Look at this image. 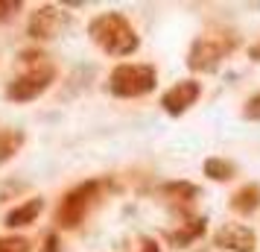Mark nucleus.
<instances>
[{
    "mask_svg": "<svg viewBox=\"0 0 260 252\" xmlns=\"http://www.w3.org/2000/svg\"><path fill=\"white\" fill-rule=\"evenodd\" d=\"M251 59H260V44L257 47H251Z\"/></svg>",
    "mask_w": 260,
    "mask_h": 252,
    "instance_id": "obj_18",
    "label": "nucleus"
},
{
    "mask_svg": "<svg viewBox=\"0 0 260 252\" xmlns=\"http://www.w3.org/2000/svg\"><path fill=\"white\" fill-rule=\"evenodd\" d=\"M91 38L111 56H129L138 47V36L129 26V21L114 12L100 15L96 21H91Z\"/></svg>",
    "mask_w": 260,
    "mask_h": 252,
    "instance_id": "obj_1",
    "label": "nucleus"
},
{
    "mask_svg": "<svg viewBox=\"0 0 260 252\" xmlns=\"http://www.w3.org/2000/svg\"><path fill=\"white\" fill-rule=\"evenodd\" d=\"M61 24H64V15H61L59 9H53V6H44V9H38V12L32 15V21H29V36L53 38L61 30Z\"/></svg>",
    "mask_w": 260,
    "mask_h": 252,
    "instance_id": "obj_6",
    "label": "nucleus"
},
{
    "mask_svg": "<svg viewBox=\"0 0 260 252\" xmlns=\"http://www.w3.org/2000/svg\"><path fill=\"white\" fill-rule=\"evenodd\" d=\"M246 118H260V97H254L246 108Z\"/></svg>",
    "mask_w": 260,
    "mask_h": 252,
    "instance_id": "obj_17",
    "label": "nucleus"
},
{
    "mask_svg": "<svg viewBox=\"0 0 260 252\" xmlns=\"http://www.w3.org/2000/svg\"><path fill=\"white\" fill-rule=\"evenodd\" d=\"M155 88V71L146 65H120L111 73V91L117 97H141Z\"/></svg>",
    "mask_w": 260,
    "mask_h": 252,
    "instance_id": "obj_2",
    "label": "nucleus"
},
{
    "mask_svg": "<svg viewBox=\"0 0 260 252\" xmlns=\"http://www.w3.org/2000/svg\"><path fill=\"white\" fill-rule=\"evenodd\" d=\"M94 191H96V185L85 182V185H79L76 191L68 193V197L61 200V205H59V214H56L59 226H64V229L79 226L85 211H88V205H91V200H94Z\"/></svg>",
    "mask_w": 260,
    "mask_h": 252,
    "instance_id": "obj_4",
    "label": "nucleus"
},
{
    "mask_svg": "<svg viewBox=\"0 0 260 252\" xmlns=\"http://www.w3.org/2000/svg\"><path fill=\"white\" fill-rule=\"evenodd\" d=\"M38 214H41V200H29L26 205L15 208L12 214L6 217V223H9V226H26V223H32Z\"/></svg>",
    "mask_w": 260,
    "mask_h": 252,
    "instance_id": "obj_10",
    "label": "nucleus"
},
{
    "mask_svg": "<svg viewBox=\"0 0 260 252\" xmlns=\"http://www.w3.org/2000/svg\"><path fill=\"white\" fill-rule=\"evenodd\" d=\"M18 9H21L18 0H0V21H6V18H9L12 12H18Z\"/></svg>",
    "mask_w": 260,
    "mask_h": 252,
    "instance_id": "obj_15",
    "label": "nucleus"
},
{
    "mask_svg": "<svg viewBox=\"0 0 260 252\" xmlns=\"http://www.w3.org/2000/svg\"><path fill=\"white\" fill-rule=\"evenodd\" d=\"M21 141H24V135H21V132L3 129V132H0V161H6V158L12 156L15 150L21 147Z\"/></svg>",
    "mask_w": 260,
    "mask_h": 252,
    "instance_id": "obj_11",
    "label": "nucleus"
},
{
    "mask_svg": "<svg viewBox=\"0 0 260 252\" xmlns=\"http://www.w3.org/2000/svg\"><path fill=\"white\" fill-rule=\"evenodd\" d=\"M50 82H53V68H50V65H38L32 71L21 73V76L9 85V97H12V100H32V97H38Z\"/></svg>",
    "mask_w": 260,
    "mask_h": 252,
    "instance_id": "obj_5",
    "label": "nucleus"
},
{
    "mask_svg": "<svg viewBox=\"0 0 260 252\" xmlns=\"http://www.w3.org/2000/svg\"><path fill=\"white\" fill-rule=\"evenodd\" d=\"M29 240L26 238H0V252H26Z\"/></svg>",
    "mask_w": 260,
    "mask_h": 252,
    "instance_id": "obj_13",
    "label": "nucleus"
},
{
    "mask_svg": "<svg viewBox=\"0 0 260 252\" xmlns=\"http://www.w3.org/2000/svg\"><path fill=\"white\" fill-rule=\"evenodd\" d=\"M228 50H234V38L228 36H202L190 50V68L193 71H211L219 65Z\"/></svg>",
    "mask_w": 260,
    "mask_h": 252,
    "instance_id": "obj_3",
    "label": "nucleus"
},
{
    "mask_svg": "<svg viewBox=\"0 0 260 252\" xmlns=\"http://www.w3.org/2000/svg\"><path fill=\"white\" fill-rule=\"evenodd\" d=\"M199 97V85L196 82H178L176 88H170L164 94V108L173 115H181L184 108H190Z\"/></svg>",
    "mask_w": 260,
    "mask_h": 252,
    "instance_id": "obj_8",
    "label": "nucleus"
},
{
    "mask_svg": "<svg viewBox=\"0 0 260 252\" xmlns=\"http://www.w3.org/2000/svg\"><path fill=\"white\" fill-rule=\"evenodd\" d=\"M135 246H138V249H126V252H158V246H155L149 238H138L135 240Z\"/></svg>",
    "mask_w": 260,
    "mask_h": 252,
    "instance_id": "obj_16",
    "label": "nucleus"
},
{
    "mask_svg": "<svg viewBox=\"0 0 260 252\" xmlns=\"http://www.w3.org/2000/svg\"><path fill=\"white\" fill-rule=\"evenodd\" d=\"M205 173L208 176H213V179H231V173H234V167L228 164V161H219V158H208L205 161Z\"/></svg>",
    "mask_w": 260,
    "mask_h": 252,
    "instance_id": "obj_12",
    "label": "nucleus"
},
{
    "mask_svg": "<svg viewBox=\"0 0 260 252\" xmlns=\"http://www.w3.org/2000/svg\"><path fill=\"white\" fill-rule=\"evenodd\" d=\"M216 243L234 252H251L254 249V235H251V229L231 223V226H222L216 232Z\"/></svg>",
    "mask_w": 260,
    "mask_h": 252,
    "instance_id": "obj_7",
    "label": "nucleus"
},
{
    "mask_svg": "<svg viewBox=\"0 0 260 252\" xmlns=\"http://www.w3.org/2000/svg\"><path fill=\"white\" fill-rule=\"evenodd\" d=\"M260 205V188L257 185H246V188H240L234 193V200H231V208L240 211V214H248V211H254Z\"/></svg>",
    "mask_w": 260,
    "mask_h": 252,
    "instance_id": "obj_9",
    "label": "nucleus"
},
{
    "mask_svg": "<svg viewBox=\"0 0 260 252\" xmlns=\"http://www.w3.org/2000/svg\"><path fill=\"white\" fill-rule=\"evenodd\" d=\"M199 232H202V220H193V226H190V229H181L178 235H173V240H176V243H187V240H193Z\"/></svg>",
    "mask_w": 260,
    "mask_h": 252,
    "instance_id": "obj_14",
    "label": "nucleus"
}]
</instances>
